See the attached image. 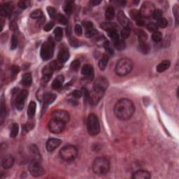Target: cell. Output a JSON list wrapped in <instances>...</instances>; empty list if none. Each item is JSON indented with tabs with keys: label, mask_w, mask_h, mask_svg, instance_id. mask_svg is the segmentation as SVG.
<instances>
[{
	"label": "cell",
	"mask_w": 179,
	"mask_h": 179,
	"mask_svg": "<svg viewBox=\"0 0 179 179\" xmlns=\"http://www.w3.org/2000/svg\"><path fill=\"white\" fill-rule=\"evenodd\" d=\"M53 72H54V71L51 69L49 64L46 66L42 70V75H43L42 76V82L44 83H46L48 82L50 79L52 77Z\"/></svg>",
	"instance_id": "obj_14"
},
{
	"label": "cell",
	"mask_w": 179,
	"mask_h": 179,
	"mask_svg": "<svg viewBox=\"0 0 179 179\" xmlns=\"http://www.w3.org/2000/svg\"><path fill=\"white\" fill-rule=\"evenodd\" d=\"M147 29H148L150 32H155L158 30V25H157V23H150L149 24H148Z\"/></svg>",
	"instance_id": "obj_46"
},
{
	"label": "cell",
	"mask_w": 179,
	"mask_h": 179,
	"mask_svg": "<svg viewBox=\"0 0 179 179\" xmlns=\"http://www.w3.org/2000/svg\"><path fill=\"white\" fill-rule=\"evenodd\" d=\"M173 15H174L175 18H176V24L178 23V16H179V9L178 6L176 5L173 9Z\"/></svg>",
	"instance_id": "obj_55"
},
{
	"label": "cell",
	"mask_w": 179,
	"mask_h": 179,
	"mask_svg": "<svg viewBox=\"0 0 179 179\" xmlns=\"http://www.w3.org/2000/svg\"><path fill=\"white\" fill-rule=\"evenodd\" d=\"M18 131H19V126L17 123H14L12 125L11 128L10 132V136L12 138L16 137L18 134Z\"/></svg>",
	"instance_id": "obj_36"
},
{
	"label": "cell",
	"mask_w": 179,
	"mask_h": 179,
	"mask_svg": "<svg viewBox=\"0 0 179 179\" xmlns=\"http://www.w3.org/2000/svg\"><path fill=\"white\" fill-rule=\"evenodd\" d=\"M27 95H28V92L26 90H21L18 94L17 97H16V107L18 110L21 111L24 108Z\"/></svg>",
	"instance_id": "obj_10"
},
{
	"label": "cell",
	"mask_w": 179,
	"mask_h": 179,
	"mask_svg": "<svg viewBox=\"0 0 179 179\" xmlns=\"http://www.w3.org/2000/svg\"><path fill=\"white\" fill-rule=\"evenodd\" d=\"M155 10V5L150 1H145L142 4L139 12L142 17H150Z\"/></svg>",
	"instance_id": "obj_9"
},
{
	"label": "cell",
	"mask_w": 179,
	"mask_h": 179,
	"mask_svg": "<svg viewBox=\"0 0 179 179\" xmlns=\"http://www.w3.org/2000/svg\"><path fill=\"white\" fill-rule=\"evenodd\" d=\"M108 56L106 54L103 55L101 58L99 60V68L101 70H104L106 69L107 64H108Z\"/></svg>",
	"instance_id": "obj_29"
},
{
	"label": "cell",
	"mask_w": 179,
	"mask_h": 179,
	"mask_svg": "<svg viewBox=\"0 0 179 179\" xmlns=\"http://www.w3.org/2000/svg\"><path fill=\"white\" fill-rule=\"evenodd\" d=\"M136 34L138 36V38H139V42H145L146 41L148 36L147 34L143 32V30H141V29H138V30L136 31Z\"/></svg>",
	"instance_id": "obj_37"
},
{
	"label": "cell",
	"mask_w": 179,
	"mask_h": 179,
	"mask_svg": "<svg viewBox=\"0 0 179 179\" xmlns=\"http://www.w3.org/2000/svg\"><path fill=\"white\" fill-rule=\"evenodd\" d=\"M55 39L57 41H60L62 40V36H63V32H62V29L60 27H56L54 30Z\"/></svg>",
	"instance_id": "obj_33"
},
{
	"label": "cell",
	"mask_w": 179,
	"mask_h": 179,
	"mask_svg": "<svg viewBox=\"0 0 179 179\" xmlns=\"http://www.w3.org/2000/svg\"><path fill=\"white\" fill-rule=\"evenodd\" d=\"M96 32H97V31H96L95 29H94L93 28L90 29H87L86 32V36L88 38L93 37V36H95V35L96 34Z\"/></svg>",
	"instance_id": "obj_54"
},
{
	"label": "cell",
	"mask_w": 179,
	"mask_h": 179,
	"mask_svg": "<svg viewBox=\"0 0 179 179\" xmlns=\"http://www.w3.org/2000/svg\"><path fill=\"white\" fill-rule=\"evenodd\" d=\"M69 43L71 44V46H76L78 44V41L74 37H71L69 39Z\"/></svg>",
	"instance_id": "obj_60"
},
{
	"label": "cell",
	"mask_w": 179,
	"mask_h": 179,
	"mask_svg": "<svg viewBox=\"0 0 179 179\" xmlns=\"http://www.w3.org/2000/svg\"><path fill=\"white\" fill-rule=\"evenodd\" d=\"M170 61L169 60H164L162 61V62L158 64L157 66V71H158L159 73L164 72V71H166V70L168 69L170 66Z\"/></svg>",
	"instance_id": "obj_26"
},
{
	"label": "cell",
	"mask_w": 179,
	"mask_h": 179,
	"mask_svg": "<svg viewBox=\"0 0 179 179\" xmlns=\"http://www.w3.org/2000/svg\"><path fill=\"white\" fill-rule=\"evenodd\" d=\"M32 83V76L30 73H26L22 76L21 83L24 86H31Z\"/></svg>",
	"instance_id": "obj_25"
},
{
	"label": "cell",
	"mask_w": 179,
	"mask_h": 179,
	"mask_svg": "<svg viewBox=\"0 0 179 179\" xmlns=\"http://www.w3.org/2000/svg\"><path fill=\"white\" fill-rule=\"evenodd\" d=\"M29 171L31 175L34 177L41 176L45 173V171L41 165L40 161L34 159H33L29 163Z\"/></svg>",
	"instance_id": "obj_7"
},
{
	"label": "cell",
	"mask_w": 179,
	"mask_h": 179,
	"mask_svg": "<svg viewBox=\"0 0 179 179\" xmlns=\"http://www.w3.org/2000/svg\"><path fill=\"white\" fill-rule=\"evenodd\" d=\"M56 99V95L53 93H47L45 94L44 97V107H47L48 105L51 104Z\"/></svg>",
	"instance_id": "obj_24"
},
{
	"label": "cell",
	"mask_w": 179,
	"mask_h": 179,
	"mask_svg": "<svg viewBox=\"0 0 179 179\" xmlns=\"http://www.w3.org/2000/svg\"><path fill=\"white\" fill-rule=\"evenodd\" d=\"M105 92L101 90L93 89V91L89 94V100L92 104H96L99 102V100L102 98Z\"/></svg>",
	"instance_id": "obj_13"
},
{
	"label": "cell",
	"mask_w": 179,
	"mask_h": 179,
	"mask_svg": "<svg viewBox=\"0 0 179 179\" xmlns=\"http://www.w3.org/2000/svg\"><path fill=\"white\" fill-rule=\"evenodd\" d=\"M110 162L108 160L104 157L97 158L95 160L93 165V172L97 175L102 176L109 171Z\"/></svg>",
	"instance_id": "obj_3"
},
{
	"label": "cell",
	"mask_w": 179,
	"mask_h": 179,
	"mask_svg": "<svg viewBox=\"0 0 179 179\" xmlns=\"http://www.w3.org/2000/svg\"><path fill=\"white\" fill-rule=\"evenodd\" d=\"M14 158L11 155H6L3 158L1 161L2 167L5 169H9L13 167L14 164Z\"/></svg>",
	"instance_id": "obj_19"
},
{
	"label": "cell",
	"mask_w": 179,
	"mask_h": 179,
	"mask_svg": "<svg viewBox=\"0 0 179 179\" xmlns=\"http://www.w3.org/2000/svg\"><path fill=\"white\" fill-rule=\"evenodd\" d=\"M62 141L56 138H51L46 142V149L49 152H53L61 144Z\"/></svg>",
	"instance_id": "obj_15"
},
{
	"label": "cell",
	"mask_w": 179,
	"mask_h": 179,
	"mask_svg": "<svg viewBox=\"0 0 179 179\" xmlns=\"http://www.w3.org/2000/svg\"><path fill=\"white\" fill-rule=\"evenodd\" d=\"M135 111V106L130 99H121L114 106V113L118 118L122 121L130 119Z\"/></svg>",
	"instance_id": "obj_1"
},
{
	"label": "cell",
	"mask_w": 179,
	"mask_h": 179,
	"mask_svg": "<svg viewBox=\"0 0 179 179\" xmlns=\"http://www.w3.org/2000/svg\"><path fill=\"white\" fill-rule=\"evenodd\" d=\"M167 24H168L167 20L164 18H160V19L158 20V23H157V25H158V26L160 27H162V28L167 27Z\"/></svg>",
	"instance_id": "obj_49"
},
{
	"label": "cell",
	"mask_w": 179,
	"mask_h": 179,
	"mask_svg": "<svg viewBox=\"0 0 179 179\" xmlns=\"http://www.w3.org/2000/svg\"><path fill=\"white\" fill-rule=\"evenodd\" d=\"M53 118L59 120V121H62L63 123H66L69 121L70 116L67 111L64 110H56L54 111L52 113Z\"/></svg>",
	"instance_id": "obj_11"
},
{
	"label": "cell",
	"mask_w": 179,
	"mask_h": 179,
	"mask_svg": "<svg viewBox=\"0 0 179 179\" xmlns=\"http://www.w3.org/2000/svg\"><path fill=\"white\" fill-rule=\"evenodd\" d=\"M118 20L119 23L123 26V27H130L131 28V23L130 21L129 20L128 18L125 14V13L122 11L118 13Z\"/></svg>",
	"instance_id": "obj_18"
},
{
	"label": "cell",
	"mask_w": 179,
	"mask_h": 179,
	"mask_svg": "<svg viewBox=\"0 0 179 179\" xmlns=\"http://www.w3.org/2000/svg\"><path fill=\"white\" fill-rule=\"evenodd\" d=\"M162 39V33L157 31L155 32H153V34L152 35V39L153 41L156 42V43H158V42L161 41Z\"/></svg>",
	"instance_id": "obj_43"
},
{
	"label": "cell",
	"mask_w": 179,
	"mask_h": 179,
	"mask_svg": "<svg viewBox=\"0 0 179 179\" xmlns=\"http://www.w3.org/2000/svg\"><path fill=\"white\" fill-rule=\"evenodd\" d=\"M115 3L116 4L118 5V6H124L125 4H126V1H115Z\"/></svg>",
	"instance_id": "obj_61"
},
{
	"label": "cell",
	"mask_w": 179,
	"mask_h": 179,
	"mask_svg": "<svg viewBox=\"0 0 179 179\" xmlns=\"http://www.w3.org/2000/svg\"><path fill=\"white\" fill-rule=\"evenodd\" d=\"M6 107H5L4 104V102L2 101L1 102V123H2L4 119L6 117Z\"/></svg>",
	"instance_id": "obj_53"
},
{
	"label": "cell",
	"mask_w": 179,
	"mask_h": 179,
	"mask_svg": "<svg viewBox=\"0 0 179 179\" xmlns=\"http://www.w3.org/2000/svg\"><path fill=\"white\" fill-rule=\"evenodd\" d=\"M49 65L53 71H58V70H60L62 67V63H61L58 60L51 62L49 64Z\"/></svg>",
	"instance_id": "obj_34"
},
{
	"label": "cell",
	"mask_w": 179,
	"mask_h": 179,
	"mask_svg": "<svg viewBox=\"0 0 179 179\" xmlns=\"http://www.w3.org/2000/svg\"><path fill=\"white\" fill-rule=\"evenodd\" d=\"M139 51L141 53H144V54H147L149 52V51H150V46L145 42H139Z\"/></svg>",
	"instance_id": "obj_35"
},
{
	"label": "cell",
	"mask_w": 179,
	"mask_h": 179,
	"mask_svg": "<svg viewBox=\"0 0 179 179\" xmlns=\"http://www.w3.org/2000/svg\"><path fill=\"white\" fill-rule=\"evenodd\" d=\"M74 31H75L76 34V35H78V36H81L83 34V29L80 25H76L75 28H74Z\"/></svg>",
	"instance_id": "obj_57"
},
{
	"label": "cell",
	"mask_w": 179,
	"mask_h": 179,
	"mask_svg": "<svg viewBox=\"0 0 179 179\" xmlns=\"http://www.w3.org/2000/svg\"><path fill=\"white\" fill-rule=\"evenodd\" d=\"M80 61L79 60H74L73 62H71V69L73 71H77L80 67Z\"/></svg>",
	"instance_id": "obj_52"
},
{
	"label": "cell",
	"mask_w": 179,
	"mask_h": 179,
	"mask_svg": "<svg viewBox=\"0 0 179 179\" xmlns=\"http://www.w3.org/2000/svg\"><path fill=\"white\" fill-rule=\"evenodd\" d=\"M69 59V53L67 48H62L60 49V52L58 55V60L60 61L61 63H64Z\"/></svg>",
	"instance_id": "obj_20"
},
{
	"label": "cell",
	"mask_w": 179,
	"mask_h": 179,
	"mask_svg": "<svg viewBox=\"0 0 179 179\" xmlns=\"http://www.w3.org/2000/svg\"><path fill=\"white\" fill-rule=\"evenodd\" d=\"M114 46H115L116 48L118 50V51H123V49H125V46H126L124 41L121 39L116 41L114 42Z\"/></svg>",
	"instance_id": "obj_38"
},
{
	"label": "cell",
	"mask_w": 179,
	"mask_h": 179,
	"mask_svg": "<svg viewBox=\"0 0 179 179\" xmlns=\"http://www.w3.org/2000/svg\"><path fill=\"white\" fill-rule=\"evenodd\" d=\"M13 8L9 4H6L1 5L0 8V14L1 16L4 17H9L12 14Z\"/></svg>",
	"instance_id": "obj_22"
},
{
	"label": "cell",
	"mask_w": 179,
	"mask_h": 179,
	"mask_svg": "<svg viewBox=\"0 0 179 179\" xmlns=\"http://www.w3.org/2000/svg\"><path fill=\"white\" fill-rule=\"evenodd\" d=\"M115 16V10L112 6H109L107 8L105 12V17L108 20H113Z\"/></svg>",
	"instance_id": "obj_32"
},
{
	"label": "cell",
	"mask_w": 179,
	"mask_h": 179,
	"mask_svg": "<svg viewBox=\"0 0 179 179\" xmlns=\"http://www.w3.org/2000/svg\"><path fill=\"white\" fill-rule=\"evenodd\" d=\"M29 150H30V152L32 154V155L34 157V159L40 161L39 160L41 158V156H40V153H39V151L38 148L36 147L35 145H32L30 146V148H29Z\"/></svg>",
	"instance_id": "obj_31"
},
{
	"label": "cell",
	"mask_w": 179,
	"mask_h": 179,
	"mask_svg": "<svg viewBox=\"0 0 179 179\" xmlns=\"http://www.w3.org/2000/svg\"><path fill=\"white\" fill-rule=\"evenodd\" d=\"M36 104L34 101H31L29 103L28 108H27V116H29V118H32L35 115L36 113Z\"/></svg>",
	"instance_id": "obj_28"
},
{
	"label": "cell",
	"mask_w": 179,
	"mask_h": 179,
	"mask_svg": "<svg viewBox=\"0 0 179 179\" xmlns=\"http://www.w3.org/2000/svg\"><path fill=\"white\" fill-rule=\"evenodd\" d=\"M10 27L11 29H16V28H17V25H16V22L15 21L11 22V23L10 25Z\"/></svg>",
	"instance_id": "obj_63"
},
{
	"label": "cell",
	"mask_w": 179,
	"mask_h": 179,
	"mask_svg": "<svg viewBox=\"0 0 179 179\" xmlns=\"http://www.w3.org/2000/svg\"><path fill=\"white\" fill-rule=\"evenodd\" d=\"M108 81L105 77L99 76L96 79L94 83L93 89L99 90L101 91L105 92L108 88Z\"/></svg>",
	"instance_id": "obj_12"
},
{
	"label": "cell",
	"mask_w": 179,
	"mask_h": 179,
	"mask_svg": "<svg viewBox=\"0 0 179 179\" xmlns=\"http://www.w3.org/2000/svg\"><path fill=\"white\" fill-rule=\"evenodd\" d=\"M56 19L58 20L59 23L62 24V25H66L67 23V19L64 15L62 14H58L56 16Z\"/></svg>",
	"instance_id": "obj_44"
},
{
	"label": "cell",
	"mask_w": 179,
	"mask_h": 179,
	"mask_svg": "<svg viewBox=\"0 0 179 179\" xmlns=\"http://www.w3.org/2000/svg\"><path fill=\"white\" fill-rule=\"evenodd\" d=\"M82 24L86 29H90L93 28V24L90 21H83Z\"/></svg>",
	"instance_id": "obj_58"
},
{
	"label": "cell",
	"mask_w": 179,
	"mask_h": 179,
	"mask_svg": "<svg viewBox=\"0 0 179 179\" xmlns=\"http://www.w3.org/2000/svg\"><path fill=\"white\" fill-rule=\"evenodd\" d=\"M65 123L59 120L53 118L48 123V129L52 133L60 134L62 132L65 128Z\"/></svg>",
	"instance_id": "obj_8"
},
{
	"label": "cell",
	"mask_w": 179,
	"mask_h": 179,
	"mask_svg": "<svg viewBox=\"0 0 179 179\" xmlns=\"http://www.w3.org/2000/svg\"><path fill=\"white\" fill-rule=\"evenodd\" d=\"M73 2L72 1H66L64 4V11L67 15H70L73 11Z\"/></svg>",
	"instance_id": "obj_30"
},
{
	"label": "cell",
	"mask_w": 179,
	"mask_h": 179,
	"mask_svg": "<svg viewBox=\"0 0 179 179\" xmlns=\"http://www.w3.org/2000/svg\"><path fill=\"white\" fill-rule=\"evenodd\" d=\"M47 11L48 14L50 16H51V18H54L55 17H56V9L53 7L49 6L47 8Z\"/></svg>",
	"instance_id": "obj_51"
},
{
	"label": "cell",
	"mask_w": 179,
	"mask_h": 179,
	"mask_svg": "<svg viewBox=\"0 0 179 179\" xmlns=\"http://www.w3.org/2000/svg\"><path fill=\"white\" fill-rule=\"evenodd\" d=\"M152 16L155 20H158L162 18V11L160 9H155V11L153 12Z\"/></svg>",
	"instance_id": "obj_48"
},
{
	"label": "cell",
	"mask_w": 179,
	"mask_h": 179,
	"mask_svg": "<svg viewBox=\"0 0 179 179\" xmlns=\"http://www.w3.org/2000/svg\"><path fill=\"white\" fill-rule=\"evenodd\" d=\"M108 36H109V37L111 39L113 40L114 42L120 39L118 33L116 29L111 30V31H109V32H108Z\"/></svg>",
	"instance_id": "obj_41"
},
{
	"label": "cell",
	"mask_w": 179,
	"mask_h": 179,
	"mask_svg": "<svg viewBox=\"0 0 179 179\" xmlns=\"http://www.w3.org/2000/svg\"><path fill=\"white\" fill-rule=\"evenodd\" d=\"M100 27L104 30H106L107 32H109L111 30H113V29H116L117 25L116 23H111V22H104L100 25Z\"/></svg>",
	"instance_id": "obj_27"
},
{
	"label": "cell",
	"mask_w": 179,
	"mask_h": 179,
	"mask_svg": "<svg viewBox=\"0 0 179 179\" xmlns=\"http://www.w3.org/2000/svg\"><path fill=\"white\" fill-rule=\"evenodd\" d=\"M81 73L86 78L89 80H93L94 78V69L90 64H86L83 66Z\"/></svg>",
	"instance_id": "obj_16"
},
{
	"label": "cell",
	"mask_w": 179,
	"mask_h": 179,
	"mask_svg": "<svg viewBox=\"0 0 179 179\" xmlns=\"http://www.w3.org/2000/svg\"><path fill=\"white\" fill-rule=\"evenodd\" d=\"M20 71V67L17 65H14L11 69V77L12 79H15Z\"/></svg>",
	"instance_id": "obj_42"
},
{
	"label": "cell",
	"mask_w": 179,
	"mask_h": 179,
	"mask_svg": "<svg viewBox=\"0 0 179 179\" xmlns=\"http://www.w3.org/2000/svg\"><path fill=\"white\" fill-rule=\"evenodd\" d=\"M87 128L88 133L91 136H97L100 132V125L99 120L95 114L91 113L87 120Z\"/></svg>",
	"instance_id": "obj_6"
},
{
	"label": "cell",
	"mask_w": 179,
	"mask_h": 179,
	"mask_svg": "<svg viewBox=\"0 0 179 179\" xmlns=\"http://www.w3.org/2000/svg\"><path fill=\"white\" fill-rule=\"evenodd\" d=\"M55 43L52 38H49L46 41L44 42L41 48L40 55L44 60H48L53 57L54 53Z\"/></svg>",
	"instance_id": "obj_5"
},
{
	"label": "cell",
	"mask_w": 179,
	"mask_h": 179,
	"mask_svg": "<svg viewBox=\"0 0 179 179\" xmlns=\"http://www.w3.org/2000/svg\"><path fill=\"white\" fill-rule=\"evenodd\" d=\"M150 172L146 170H138L134 173L132 178L134 179H149L150 178Z\"/></svg>",
	"instance_id": "obj_21"
},
{
	"label": "cell",
	"mask_w": 179,
	"mask_h": 179,
	"mask_svg": "<svg viewBox=\"0 0 179 179\" xmlns=\"http://www.w3.org/2000/svg\"><path fill=\"white\" fill-rule=\"evenodd\" d=\"M71 95H72V96L74 97V98L79 99L82 97L83 93H82V91H81V90H74V91H73V93H71Z\"/></svg>",
	"instance_id": "obj_56"
},
{
	"label": "cell",
	"mask_w": 179,
	"mask_h": 179,
	"mask_svg": "<svg viewBox=\"0 0 179 179\" xmlns=\"http://www.w3.org/2000/svg\"><path fill=\"white\" fill-rule=\"evenodd\" d=\"M64 81V78L62 75H59L57 76V78L53 81L52 83V88L54 90H59L62 88V84H63Z\"/></svg>",
	"instance_id": "obj_23"
},
{
	"label": "cell",
	"mask_w": 179,
	"mask_h": 179,
	"mask_svg": "<svg viewBox=\"0 0 179 179\" xmlns=\"http://www.w3.org/2000/svg\"><path fill=\"white\" fill-rule=\"evenodd\" d=\"M101 2V1H97V0H93V1H90V3L93 6H97V5L99 4H100Z\"/></svg>",
	"instance_id": "obj_62"
},
{
	"label": "cell",
	"mask_w": 179,
	"mask_h": 179,
	"mask_svg": "<svg viewBox=\"0 0 179 179\" xmlns=\"http://www.w3.org/2000/svg\"><path fill=\"white\" fill-rule=\"evenodd\" d=\"M130 15V17L136 22L137 25H139V26H143V25H144V21H143V17H142L141 14H140L139 11L134 9V10L131 11Z\"/></svg>",
	"instance_id": "obj_17"
},
{
	"label": "cell",
	"mask_w": 179,
	"mask_h": 179,
	"mask_svg": "<svg viewBox=\"0 0 179 179\" xmlns=\"http://www.w3.org/2000/svg\"><path fill=\"white\" fill-rule=\"evenodd\" d=\"M134 64L130 58H122L118 61L115 66V72L119 76H125L129 74L133 69Z\"/></svg>",
	"instance_id": "obj_2"
},
{
	"label": "cell",
	"mask_w": 179,
	"mask_h": 179,
	"mask_svg": "<svg viewBox=\"0 0 179 179\" xmlns=\"http://www.w3.org/2000/svg\"><path fill=\"white\" fill-rule=\"evenodd\" d=\"M53 27H54V23H53V22H50V23H47L46 25H45V27H44V30L46 31V32H49V31H51V29L53 28Z\"/></svg>",
	"instance_id": "obj_59"
},
{
	"label": "cell",
	"mask_w": 179,
	"mask_h": 179,
	"mask_svg": "<svg viewBox=\"0 0 179 179\" xmlns=\"http://www.w3.org/2000/svg\"><path fill=\"white\" fill-rule=\"evenodd\" d=\"M18 40L17 36H15V35H13L11 41V50H15L18 46Z\"/></svg>",
	"instance_id": "obj_45"
},
{
	"label": "cell",
	"mask_w": 179,
	"mask_h": 179,
	"mask_svg": "<svg viewBox=\"0 0 179 179\" xmlns=\"http://www.w3.org/2000/svg\"><path fill=\"white\" fill-rule=\"evenodd\" d=\"M60 156L64 161H73L78 156V150L74 145H65L60 150Z\"/></svg>",
	"instance_id": "obj_4"
},
{
	"label": "cell",
	"mask_w": 179,
	"mask_h": 179,
	"mask_svg": "<svg viewBox=\"0 0 179 179\" xmlns=\"http://www.w3.org/2000/svg\"><path fill=\"white\" fill-rule=\"evenodd\" d=\"M130 27H124L121 31V36L123 39H127L129 37L130 34Z\"/></svg>",
	"instance_id": "obj_47"
},
{
	"label": "cell",
	"mask_w": 179,
	"mask_h": 179,
	"mask_svg": "<svg viewBox=\"0 0 179 179\" xmlns=\"http://www.w3.org/2000/svg\"><path fill=\"white\" fill-rule=\"evenodd\" d=\"M42 16H43V12L41 9H36V10L31 13L30 14V17L33 19H38V18H41Z\"/></svg>",
	"instance_id": "obj_39"
},
{
	"label": "cell",
	"mask_w": 179,
	"mask_h": 179,
	"mask_svg": "<svg viewBox=\"0 0 179 179\" xmlns=\"http://www.w3.org/2000/svg\"><path fill=\"white\" fill-rule=\"evenodd\" d=\"M104 49L106 50V52L108 53V54H109V55L113 54V53H114L113 48V47H112V45L111 44L109 41H106L104 44Z\"/></svg>",
	"instance_id": "obj_40"
},
{
	"label": "cell",
	"mask_w": 179,
	"mask_h": 179,
	"mask_svg": "<svg viewBox=\"0 0 179 179\" xmlns=\"http://www.w3.org/2000/svg\"><path fill=\"white\" fill-rule=\"evenodd\" d=\"M29 4H30V1H20L19 2H18V6L20 7L21 9H27V7L29 6Z\"/></svg>",
	"instance_id": "obj_50"
}]
</instances>
